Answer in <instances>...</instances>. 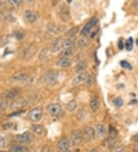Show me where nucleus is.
Listing matches in <instances>:
<instances>
[{
  "label": "nucleus",
  "mask_w": 138,
  "mask_h": 152,
  "mask_svg": "<svg viewBox=\"0 0 138 152\" xmlns=\"http://www.w3.org/2000/svg\"><path fill=\"white\" fill-rule=\"evenodd\" d=\"M35 139V135L30 132H26L24 133L17 134L15 137V141L23 144H29Z\"/></svg>",
  "instance_id": "obj_1"
},
{
  "label": "nucleus",
  "mask_w": 138,
  "mask_h": 152,
  "mask_svg": "<svg viewBox=\"0 0 138 152\" xmlns=\"http://www.w3.org/2000/svg\"><path fill=\"white\" fill-rule=\"evenodd\" d=\"M118 132L113 126L110 127L109 130V139H108V148L110 152H113L115 149V145L117 142Z\"/></svg>",
  "instance_id": "obj_2"
},
{
  "label": "nucleus",
  "mask_w": 138,
  "mask_h": 152,
  "mask_svg": "<svg viewBox=\"0 0 138 152\" xmlns=\"http://www.w3.org/2000/svg\"><path fill=\"white\" fill-rule=\"evenodd\" d=\"M43 111L42 108L40 107H36L31 109L28 113V118L32 122H38L42 119V117Z\"/></svg>",
  "instance_id": "obj_3"
},
{
  "label": "nucleus",
  "mask_w": 138,
  "mask_h": 152,
  "mask_svg": "<svg viewBox=\"0 0 138 152\" xmlns=\"http://www.w3.org/2000/svg\"><path fill=\"white\" fill-rule=\"evenodd\" d=\"M28 104V101L25 98H18L13 101L10 104V109L13 111H21L22 108Z\"/></svg>",
  "instance_id": "obj_4"
},
{
  "label": "nucleus",
  "mask_w": 138,
  "mask_h": 152,
  "mask_svg": "<svg viewBox=\"0 0 138 152\" xmlns=\"http://www.w3.org/2000/svg\"><path fill=\"white\" fill-rule=\"evenodd\" d=\"M95 130L93 127L88 126L84 129L82 132L83 134V138H85L86 141H92L93 139H94V137H95Z\"/></svg>",
  "instance_id": "obj_5"
},
{
  "label": "nucleus",
  "mask_w": 138,
  "mask_h": 152,
  "mask_svg": "<svg viewBox=\"0 0 138 152\" xmlns=\"http://www.w3.org/2000/svg\"><path fill=\"white\" fill-rule=\"evenodd\" d=\"M58 73L55 71H49L45 75L46 82L50 86H54L58 82Z\"/></svg>",
  "instance_id": "obj_6"
},
{
  "label": "nucleus",
  "mask_w": 138,
  "mask_h": 152,
  "mask_svg": "<svg viewBox=\"0 0 138 152\" xmlns=\"http://www.w3.org/2000/svg\"><path fill=\"white\" fill-rule=\"evenodd\" d=\"M57 148L59 152L68 151L69 148H70V141L67 137H63L58 143Z\"/></svg>",
  "instance_id": "obj_7"
},
{
  "label": "nucleus",
  "mask_w": 138,
  "mask_h": 152,
  "mask_svg": "<svg viewBox=\"0 0 138 152\" xmlns=\"http://www.w3.org/2000/svg\"><path fill=\"white\" fill-rule=\"evenodd\" d=\"M83 134L82 132L79 130L74 131L72 133V141L74 145L75 146H78L81 144L83 141Z\"/></svg>",
  "instance_id": "obj_8"
},
{
  "label": "nucleus",
  "mask_w": 138,
  "mask_h": 152,
  "mask_svg": "<svg viewBox=\"0 0 138 152\" xmlns=\"http://www.w3.org/2000/svg\"><path fill=\"white\" fill-rule=\"evenodd\" d=\"M97 22H98V19H96V18H92V19H91L84 27H83L82 30H81V35H82L83 36H86V35L90 32V31L92 29V28L95 26Z\"/></svg>",
  "instance_id": "obj_9"
},
{
  "label": "nucleus",
  "mask_w": 138,
  "mask_h": 152,
  "mask_svg": "<svg viewBox=\"0 0 138 152\" xmlns=\"http://www.w3.org/2000/svg\"><path fill=\"white\" fill-rule=\"evenodd\" d=\"M48 110L49 114L52 116H57L61 111V105L58 103H55L48 105Z\"/></svg>",
  "instance_id": "obj_10"
},
{
  "label": "nucleus",
  "mask_w": 138,
  "mask_h": 152,
  "mask_svg": "<svg viewBox=\"0 0 138 152\" xmlns=\"http://www.w3.org/2000/svg\"><path fill=\"white\" fill-rule=\"evenodd\" d=\"M28 78V75L27 73L23 72H18L12 77L11 80L13 82H26Z\"/></svg>",
  "instance_id": "obj_11"
},
{
  "label": "nucleus",
  "mask_w": 138,
  "mask_h": 152,
  "mask_svg": "<svg viewBox=\"0 0 138 152\" xmlns=\"http://www.w3.org/2000/svg\"><path fill=\"white\" fill-rule=\"evenodd\" d=\"M87 78H88V75H87L86 72L78 73V75H77L75 78H74L73 81H72V86H79V85L82 84L83 82H85Z\"/></svg>",
  "instance_id": "obj_12"
},
{
  "label": "nucleus",
  "mask_w": 138,
  "mask_h": 152,
  "mask_svg": "<svg viewBox=\"0 0 138 152\" xmlns=\"http://www.w3.org/2000/svg\"><path fill=\"white\" fill-rule=\"evenodd\" d=\"M60 15L61 18L64 22H68L71 19V14L69 9L66 5H62L61 8V11H60Z\"/></svg>",
  "instance_id": "obj_13"
},
{
  "label": "nucleus",
  "mask_w": 138,
  "mask_h": 152,
  "mask_svg": "<svg viewBox=\"0 0 138 152\" xmlns=\"http://www.w3.org/2000/svg\"><path fill=\"white\" fill-rule=\"evenodd\" d=\"M24 15L26 19L29 23H34L35 22H36L37 19H38V17H39L37 12H35L34 11H31V10H27V11H26Z\"/></svg>",
  "instance_id": "obj_14"
},
{
  "label": "nucleus",
  "mask_w": 138,
  "mask_h": 152,
  "mask_svg": "<svg viewBox=\"0 0 138 152\" xmlns=\"http://www.w3.org/2000/svg\"><path fill=\"white\" fill-rule=\"evenodd\" d=\"M63 40L61 38H58V39H55V41L52 42V46H51V50L52 52H58L61 48L62 47Z\"/></svg>",
  "instance_id": "obj_15"
},
{
  "label": "nucleus",
  "mask_w": 138,
  "mask_h": 152,
  "mask_svg": "<svg viewBox=\"0 0 138 152\" xmlns=\"http://www.w3.org/2000/svg\"><path fill=\"white\" fill-rule=\"evenodd\" d=\"M87 67H88V62L85 60L83 61H79L77 62V65H75V72L77 73H81V72H85V71L86 70Z\"/></svg>",
  "instance_id": "obj_16"
},
{
  "label": "nucleus",
  "mask_w": 138,
  "mask_h": 152,
  "mask_svg": "<svg viewBox=\"0 0 138 152\" xmlns=\"http://www.w3.org/2000/svg\"><path fill=\"white\" fill-rule=\"evenodd\" d=\"M28 148L26 146L20 145H15L9 149V152H27Z\"/></svg>",
  "instance_id": "obj_17"
},
{
  "label": "nucleus",
  "mask_w": 138,
  "mask_h": 152,
  "mask_svg": "<svg viewBox=\"0 0 138 152\" xmlns=\"http://www.w3.org/2000/svg\"><path fill=\"white\" fill-rule=\"evenodd\" d=\"M57 65L60 67H62V68H67V67L70 66L71 61L68 58L62 57L58 61Z\"/></svg>",
  "instance_id": "obj_18"
},
{
  "label": "nucleus",
  "mask_w": 138,
  "mask_h": 152,
  "mask_svg": "<svg viewBox=\"0 0 138 152\" xmlns=\"http://www.w3.org/2000/svg\"><path fill=\"white\" fill-rule=\"evenodd\" d=\"M20 91L18 88H12L11 90H9V91H7L6 93V97L9 99H13V98H16L17 95L19 94Z\"/></svg>",
  "instance_id": "obj_19"
},
{
  "label": "nucleus",
  "mask_w": 138,
  "mask_h": 152,
  "mask_svg": "<svg viewBox=\"0 0 138 152\" xmlns=\"http://www.w3.org/2000/svg\"><path fill=\"white\" fill-rule=\"evenodd\" d=\"M91 108L92 109V111H94V112H96V111H98L100 108V102L99 99H98L97 97L94 98L91 101Z\"/></svg>",
  "instance_id": "obj_20"
},
{
  "label": "nucleus",
  "mask_w": 138,
  "mask_h": 152,
  "mask_svg": "<svg viewBox=\"0 0 138 152\" xmlns=\"http://www.w3.org/2000/svg\"><path fill=\"white\" fill-rule=\"evenodd\" d=\"M96 131L100 137H104L106 134V128L103 124H98L96 126Z\"/></svg>",
  "instance_id": "obj_21"
},
{
  "label": "nucleus",
  "mask_w": 138,
  "mask_h": 152,
  "mask_svg": "<svg viewBox=\"0 0 138 152\" xmlns=\"http://www.w3.org/2000/svg\"><path fill=\"white\" fill-rule=\"evenodd\" d=\"M77 102H76L74 99H73V100H71L70 102H68V104H67L66 109L68 110V111H69V112H72V111H74L76 108H77Z\"/></svg>",
  "instance_id": "obj_22"
},
{
  "label": "nucleus",
  "mask_w": 138,
  "mask_h": 152,
  "mask_svg": "<svg viewBox=\"0 0 138 152\" xmlns=\"http://www.w3.org/2000/svg\"><path fill=\"white\" fill-rule=\"evenodd\" d=\"M88 45V39H87L85 36H83L81 39H78V41L77 42V45L79 48H85Z\"/></svg>",
  "instance_id": "obj_23"
},
{
  "label": "nucleus",
  "mask_w": 138,
  "mask_h": 152,
  "mask_svg": "<svg viewBox=\"0 0 138 152\" xmlns=\"http://www.w3.org/2000/svg\"><path fill=\"white\" fill-rule=\"evenodd\" d=\"M47 29H48L50 32L55 34H58L59 32V31H60L59 26H56V25L54 24V23H49V24L47 25Z\"/></svg>",
  "instance_id": "obj_24"
},
{
  "label": "nucleus",
  "mask_w": 138,
  "mask_h": 152,
  "mask_svg": "<svg viewBox=\"0 0 138 152\" xmlns=\"http://www.w3.org/2000/svg\"><path fill=\"white\" fill-rule=\"evenodd\" d=\"M74 44V41L73 38H70V39H66L65 41L63 42L62 47L64 49H68V48H72L73 47Z\"/></svg>",
  "instance_id": "obj_25"
},
{
  "label": "nucleus",
  "mask_w": 138,
  "mask_h": 152,
  "mask_svg": "<svg viewBox=\"0 0 138 152\" xmlns=\"http://www.w3.org/2000/svg\"><path fill=\"white\" fill-rule=\"evenodd\" d=\"M31 130L38 134H42L44 129H43V127L39 124H34L33 126L31 127Z\"/></svg>",
  "instance_id": "obj_26"
},
{
  "label": "nucleus",
  "mask_w": 138,
  "mask_h": 152,
  "mask_svg": "<svg viewBox=\"0 0 138 152\" xmlns=\"http://www.w3.org/2000/svg\"><path fill=\"white\" fill-rule=\"evenodd\" d=\"M77 32H78V27L75 26V27L71 28V29L68 31V33H67V35H68L69 38H74Z\"/></svg>",
  "instance_id": "obj_27"
},
{
  "label": "nucleus",
  "mask_w": 138,
  "mask_h": 152,
  "mask_svg": "<svg viewBox=\"0 0 138 152\" xmlns=\"http://www.w3.org/2000/svg\"><path fill=\"white\" fill-rule=\"evenodd\" d=\"M125 46L127 51L132 50L133 47H134V39H133V38L130 37L128 39H127V41L126 42Z\"/></svg>",
  "instance_id": "obj_28"
},
{
  "label": "nucleus",
  "mask_w": 138,
  "mask_h": 152,
  "mask_svg": "<svg viewBox=\"0 0 138 152\" xmlns=\"http://www.w3.org/2000/svg\"><path fill=\"white\" fill-rule=\"evenodd\" d=\"M94 82H95V77L93 75L88 76V78H87L86 81H85V84L88 86H92Z\"/></svg>",
  "instance_id": "obj_29"
},
{
  "label": "nucleus",
  "mask_w": 138,
  "mask_h": 152,
  "mask_svg": "<svg viewBox=\"0 0 138 152\" xmlns=\"http://www.w3.org/2000/svg\"><path fill=\"white\" fill-rule=\"evenodd\" d=\"M114 102V105L116 106V107H118V108H120V107H122V106L123 105V99H122L121 98H120V97L114 99V102Z\"/></svg>",
  "instance_id": "obj_30"
},
{
  "label": "nucleus",
  "mask_w": 138,
  "mask_h": 152,
  "mask_svg": "<svg viewBox=\"0 0 138 152\" xmlns=\"http://www.w3.org/2000/svg\"><path fill=\"white\" fill-rule=\"evenodd\" d=\"M73 54V50L72 48H68V49H64L63 52H61V56L64 58H68Z\"/></svg>",
  "instance_id": "obj_31"
},
{
  "label": "nucleus",
  "mask_w": 138,
  "mask_h": 152,
  "mask_svg": "<svg viewBox=\"0 0 138 152\" xmlns=\"http://www.w3.org/2000/svg\"><path fill=\"white\" fill-rule=\"evenodd\" d=\"M23 0H8V2L12 7H16L22 3Z\"/></svg>",
  "instance_id": "obj_32"
},
{
  "label": "nucleus",
  "mask_w": 138,
  "mask_h": 152,
  "mask_svg": "<svg viewBox=\"0 0 138 152\" xmlns=\"http://www.w3.org/2000/svg\"><path fill=\"white\" fill-rule=\"evenodd\" d=\"M8 107L7 102L4 100H0V111H6Z\"/></svg>",
  "instance_id": "obj_33"
},
{
  "label": "nucleus",
  "mask_w": 138,
  "mask_h": 152,
  "mask_svg": "<svg viewBox=\"0 0 138 152\" xmlns=\"http://www.w3.org/2000/svg\"><path fill=\"white\" fill-rule=\"evenodd\" d=\"M120 65H121V67L124 68V69H129V70H131V69H132V67H131V64L129 63V62H127V61H120Z\"/></svg>",
  "instance_id": "obj_34"
},
{
  "label": "nucleus",
  "mask_w": 138,
  "mask_h": 152,
  "mask_svg": "<svg viewBox=\"0 0 138 152\" xmlns=\"http://www.w3.org/2000/svg\"><path fill=\"white\" fill-rule=\"evenodd\" d=\"M115 152H126L125 147L123 146V145H119L115 148Z\"/></svg>",
  "instance_id": "obj_35"
},
{
  "label": "nucleus",
  "mask_w": 138,
  "mask_h": 152,
  "mask_svg": "<svg viewBox=\"0 0 138 152\" xmlns=\"http://www.w3.org/2000/svg\"><path fill=\"white\" fill-rule=\"evenodd\" d=\"M6 145V138L2 136H0V148H3Z\"/></svg>",
  "instance_id": "obj_36"
},
{
  "label": "nucleus",
  "mask_w": 138,
  "mask_h": 152,
  "mask_svg": "<svg viewBox=\"0 0 138 152\" xmlns=\"http://www.w3.org/2000/svg\"><path fill=\"white\" fill-rule=\"evenodd\" d=\"M22 112H24V111H22V110H21V111H15V112H14V113L9 115V117H12V116H15V115H20V114H22Z\"/></svg>",
  "instance_id": "obj_37"
},
{
  "label": "nucleus",
  "mask_w": 138,
  "mask_h": 152,
  "mask_svg": "<svg viewBox=\"0 0 138 152\" xmlns=\"http://www.w3.org/2000/svg\"><path fill=\"white\" fill-rule=\"evenodd\" d=\"M118 48H119V49H123V41H122V39H120L119 42H118Z\"/></svg>",
  "instance_id": "obj_38"
},
{
  "label": "nucleus",
  "mask_w": 138,
  "mask_h": 152,
  "mask_svg": "<svg viewBox=\"0 0 138 152\" xmlns=\"http://www.w3.org/2000/svg\"><path fill=\"white\" fill-rule=\"evenodd\" d=\"M12 126V124H11V123H9V124H5V126H4L3 128H5V129H7V128H11Z\"/></svg>",
  "instance_id": "obj_39"
},
{
  "label": "nucleus",
  "mask_w": 138,
  "mask_h": 152,
  "mask_svg": "<svg viewBox=\"0 0 138 152\" xmlns=\"http://www.w3.org/2000/svg\"><path fill=\"white\" fill-rule=\"evenodd\" d=\"M134 4L135 9L138 10V0H134Z\"/></svg>",
  "instance_id": "obj_40"
},
{
  "label": "nucleus",
  "mask_w": 138,
  "mask_h": 152,
  "mask_svg": "<svg viewBox=\"0 0 138 152\" xmlns=\"http://www.w3.org/2000/svg\"><path fill=\"white\" fill-rule=\"evenodd\" d=\"M134 140L135 142L138 143V134H137L134 136Z\"/></svg>",
  "instance_id": "obj_41"
},
{
  "label": "nucleus",
  "mask_w": 138,
  "mask_h": 152,
  "mask_svg": "<svg viewBox=\"0 0 138 152\" xmlns=\"http://www.w3.org/2000/svg\"><path fill=\"white\" fill-rule=\"evenodd\" d=\"M35 1V0H26V2H28V3H33Z\"/></svg>",
  "instance_id": "obj_42"
},
{
  "label": "nucleus",
  "mask_w": 138,
  "mask_h": 152,
  "mask_svg": "<svg viewBox=\"0 0 138 152\" xmlns=\"http://www.w3.org/2000/svg\"><path fill=\"white\" fill-rule=\"evenodd\" d=\"M90 152H98V150H97V149L94 148V149H92V150Z\"/></svg>",
  "instance_id": "obj_43"
},
{
  "label": "nucleus",
  "mask_w": 138,
  "mask_h": 152,
  "mask_svg": "<svg viewBox=\"0 0 138 152\" xmlns=\"http://www.w3.org/2000/svg\"><path fill=\"white\" fill-rule=\"evenodd\" d=\"M72 0H67V2H68V3H71V2H72Z\"/></svg>",
  "instance_id": "obj_44"
},
{
  "label": "nucleus",
  "mask_w": 138,
  "mask_h": 152,
  "mask_svg": "<svg viewBox=\"0 0 138 152\" xmlns=\"http://www.w3.org/2000/svg\"><path fill=\"white\" fill-rule=\"evenodd\" d=\"M2 6V2H1V1H0V7H1V6Z\"/></svg>",
  "instance_id": "obj_45"
},
{
  "label": "nucleus",
  "mask_w": 138,
  "mask_h": 152,
  "mask_svg": "<svg viewBox=\"0 0 138 152\" xmlns=\"http://www.w3.org/2000/svg\"><path fill=\"white\" fill-rule=\"evenodd\" d=\"M0 152H6V151H0Z\"/></svg>",
  "instance_id": "obj_46"
},
{
  "label": "nucleus",
  "mask_w": 138,
  "mask_h": 152,
  "mask_svg": "<svg viewBox=\"0 0 138 152\" xmlns=\"http://www.w3.org/2000/svg\"><path fill=\"white\" fill-rule=\"evenodd\" d=\"M104 152H106V151H104Z\"/></svg>",
  "instance_id": "obj_47"
}]
</instances>
